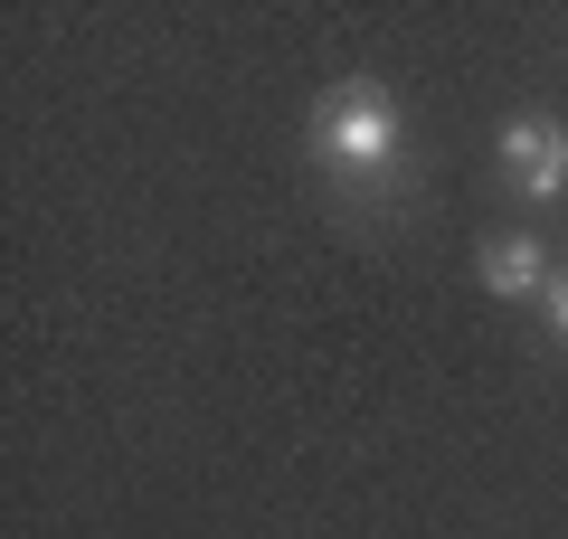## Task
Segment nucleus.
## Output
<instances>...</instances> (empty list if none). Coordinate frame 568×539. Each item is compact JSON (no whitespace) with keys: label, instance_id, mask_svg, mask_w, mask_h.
Returning <instances> with one entry per match:
<instances>
[{"label":"nucleus","instance_id":"nucleus-4","mask_svg":"<svg viewBox=\"0 0 568 539\" xmlns=\"http://www.w3.org/2000/svg\"><path fill=\"white\" fill-rule=\"evenodd\" d=\"M530 313H540V332H549V340H559V350H568V265H559V275H549V294L530 303Z\"/></svg>","mask_w":568,"mask_h":539},{"label":"nucleus","instance_id":"nucleus-2","mask_svg":"<svg viewBox=\"0 0 568 539\" xmlns=\"http://www.w3.org/2000/svg\"><path fill=\"white\" fill-rule=\"evenodd\" d=\"M493 171H503V190L521 209H568V123L540 114V104L503 114V133H493Z\"/></svg>","mask_w":568,"mask_h":539},{"label":"nucleus","instance_id":"nucleus-1","mask_svg":"<svg viewBox=\"0 0 568 539\" xmlns=\"http://www.w3.org/2000/svg\"><path fill=\"white\" fill-rule=\"evenodd\" d=\"M304 161L342 209L379 218L388 200H407V180H417V133H407V104L388 95L379 77H342L313 95L304 114Z\"/></svg>","mask_w":568,"mask_h":539},{"label":"nucleus","instance_id":"nucleus-3","mask_svg":"<svg viewBox=\"0 0 568 539\" xmlns=\"http://www.w3.org/2000/svg\"><path fill=\"white\" fill-rule=\"evenodd\" d=\"M549 275H559V256H549L540 227H503V237H484V256H474V284H484L493 303H540Z\"/></svg>","mask_w":568,"mask_h":539}]
</instances>
